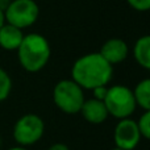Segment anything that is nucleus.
Masks as SVG:
<instances>
[{
	"label": "nucleus",
	"mask_w": 150,
	"mask_h": 150,
	"mask_svg": "<svg viewBox=\"0 0 150 150\" xmlns=\"http://www.w3.org/2000/svg\"><path fill=\"white\" fill-rule=\"evenodd\" d=\"M113 75V66L108 63L99 53H88L74 62L71 67V79L83 90H93L107 86Z\"/></svg>",
	"instance_id": "obj_1"
},
{
	"label": "nucleus",
	"mask_w": 150,
	"mask_h": 150,
	"mask_svg": "<svg viewBox=\"0 0 150 150\" xmlns=\"http://www.w3.org/2000/svg\"><path fill=\"white\" fill-rule=\"evenodd\" d=\"M52 54L50 44L42 34H24L17 49V58L21 67L28 73H38L47 65Z\"/></svg>",
	"instance_id": "obj_2"
},
{
	"label": "nucleus",
	"mask_w": 150,
	"mask_h": 150,
	"mask_svg": "<svg viewBox=\"0 0 150 150\" xmlns=\"http://www.w3.org/2000/svg\"><path fill=\"white\" fill-rule=\"evenodd\" d=\"M103 101L105 104L108 115L117 120L130 117L137 107L133 91L124 84H115L112 87H108Z\"/></svg>",
	"instance_id": "obj_3"
},
{
	"label": "nucleus",
	"mask_w": 150,
	"mask_h": 150,
	"mask_svg": "<svg viewBox=\"0 0 150 150\" xmlns=\"http://www.w3.org/2000/svg\"><path fill=\"white\" fill-rule=\"evenodd\" d=\"M53 100L58 109L67 115L79 113L84 103V90L73 79L59 80L53 90Z\"/></svg>",
	"instance_id": "obj_4"
},
{
	"label": "nucleus",
	"mask_w": 150,
	"mask_h": 150,
	"mask_svg": "<svg viewBox=\"0 0 150 150\" xmlns=\"http://www.w3.org/2000/svg\"><path fill=\"white\" fill-rule=\"evenodd\" d=\"M45 133V122L38 115L26 113L16 121L13 127V138L18 146H30L38 142Z\"/></svg>",
	"instance_id": "obj_5"
},
{
	"label": "nucleus",
	"mask_w": 150,
	"mask_h": 150,
	"mask_svg": "<svg viewBox=\"0 0 150 150\" xmlns=\"http://www.w3.org/2000/svg\"><path fill=\"white\" fill-rule=\"evenodd\" d=\"M5 23L18 29L34 25L40 16V8L34 0H12L4 12Z\"/></svg>",
	"instance_id": "obj_6"
},
{
	"label": "nucleus",
	"mask_w": 150,
	"mask_h": 150,
	"mask_svg": "<svg viewBox=\"0 0 150 150\" xmlns=\"http://www.w3.org/2000/svg\"><path fill=\"white\" fill-rule=\"evenodd\" d=\"M141 134L137 122L132 119H121L113 130V141L116 148L122 150H133L140 144Z\"/></svg>",
	"instance_id": "obj_7"
},
{
	"label": "nucleus",
	"mask_w": 150,
	"mask_h": 150,
	"mask_svg": "<svg viewBox=\"0 0 150 150\" xmlns=\"http://www.w3.org/2000/svg\"><path fill=\"white\" fill-rule=\"evenodd\" d=\"M99 54L104 58L108 63L112 66L121 63L127 59L128 54H129V47L128 44L121 38H111L107 40L103 44Z\"/></svg>",
	"instance_id": "obj_8"
},
{
	"label": "nucleus",
	"mask_w": 150,
	"mask_h": 150,
	"mask_svg": "<svg viewBox=\"0 0 150 150\" xmlns=\"http://www.w3.org/2000/svg\"><path fill=\"white\" fill-rule=\"evenodd\" d=\"M80 113H82L83 119L88 121L90 124H101L108 119V111L105 108L104 101L98 100V99H87L84 100L82 108H80Z\"/></svg>",
	"instance_id": "obj_9"
},
{
	"label": "nucleus",
	"mask_w": 150,
	"mask_h": 150,
	"mask_svg": "<svg viewBox=\"0 0 150 150\" xmlns=\"http://www.w3.org/2000/svg\"><path fill=\"white\" fill-rule=\"evenodd\" d=\"M23 38V29H18L7 23L0 28V47H3L4 50H8V52L17 50Z\"/></svg>",
	"instance_id": "obj_10"
},
{
	"label": "nucleus",
	"mask_w": 150,
	"mask_h": 150,
	"mask_svg": "<svg viewBox=\"0 0 150 150\" xmlns=\"http://www.w3.org/2000/svg\"><path fill=\"white\" fill-rule=\"evenodd\" d=\"M133 57L136 62L145 70L150 69V37L142 36L136 41L133 46Z\"/></svg>",
	"instance_id": "obj_11"
},
{
	"label": "nucleus",
	"mask_w": 150,
	"mask_h": 150,
	"mask_svg": "<svg viewBox=\"0 0 150 150\" xmlns=\"http://www.w3.org/2000/svg\"><path fill=\"white\" fill-rule=\"evenodd\" d=\"M133 91L136 104L144 111H150V79H144L137 83Z\"/></svg>",
	"instance_id": "obj_12"
},
{
	"label": "nucleus",
	"mask_w": 150,
	"mask_h": 150,
	"mask_svg": "<svg viewBox=\"0 0 150 150\" xmlns=\"http://www.w3.org/2000/svg\"><path fill=\"white\" fill-rule=\"evenodd\" d=\"M11 91H12V79L4 69L0 67V103L9 96Z\"/></svg>",
	"instance_id": "obj_13"
},
{
	"label": "nucleus",
	"mask_w": 150,
	"mask_h": 150,
	"mask_svg": "<svg viewBox=\"0 0 150 150\" xmlns=\"http://www.w3.org/2000/svg\"><path fill=\"white\" fill-rule=\"evenodd\" d=\"M136 122H137L141 138L149 140L150 138V111H144V113L141 115L140 120Z\"/></svg>",
	"instance_id": "obj_14"
},
{
	"label": "nucleus",
	"mask_w": 150,
	"mask_h": 150,
	"mask_svg": "<svg viewBox=\"0 0 150 150\" xmlns=\"http://www.w3.org/2000/svg\"><path fill=\"white\" fill-rule=\"evenodd\" d=\"M127 3L136 11L146 12L150 8V0H127Z\"/></svg>",
	"instance_id": "obj_15"
},
{
	"label": "nucleus",
	"mask_w": 150,
	"mask_h": 150,
	"mask_svg": "<svg viewBox=\"0 0 150 150\" xmlns=\"http://www.w3.org/2000/svg\"><path fill=\"white\" fill-rule=\"evenodd\" d=\"M93 93V98L98 99V100H104V98H105L107 95V91H108V87L107 86H100V87H96L93 88V90H91Z\"/></svg>",
	"instance_id": "obj_16"
},
{
	"label": "nucleus",
	"mask_w": 150,
	"mask_h": 150,
	"mask_svg": "<svg viewBox=\"0 0 150 150\" xmlns=\"http://www.w3.org/2000/svg\"><path fill=\"white\" fill-rule=\"evenodd\" d=\"M47 150H70V149H69V146L66 145V144L55 142V144H53V145H50Z\"/></svg>",
	"instance_id": "obj_17"
},
{
	"label": "nucleus",
	"mask_w": 150,
	"mask_h": 150,
	"mask_svg": "<svg viewBox=\"0 0 150 150\" xmlns=\"http://www.w3.org/2000/svg\"><path fill=\"white\" fill-rule=\"evenodd\" d=\"M11 1H12V0H0V9H1L3 12H5L8 5L11 4Z\"/></svg>",
	"instance_id": "obj_18"
},
{
	"label": "nucleus",
	"mask_w": 150,
	"mask_h": 150,
	"mask_svg": "<svg viewBox=\"0 0 150 150\" xmlns=\"http://www.w3.org/2000/svg\"><path fill=\"white\" fill-rule=\"evenodd\" d=\"M5 24V16H4V12L0 9V28Z\"/></svg>",
	"instance_id": "obj_19"
},
{
	"label": "nucleus",
	"mask_w": 150,
	"mask_h": 150,
	"mask_svg": "<svg viewBox=\"0 0 150 150\" xmlns=\"http://www.w3.org/2000/svg\"><path fill=\"white\" fill-rule=\"evenodd\" d=\"M8 150H28V149L24 148V146H13V148H9Z\"/></svg>",
	"instance_id": "obj_20"
},
{
	"label": "nucleus",
	"mask_w": 150,
	"mask_h": 150,
	"mask_svg": "<svg viewBox=\"0 0 150 150\" xmlns=\"http://www.w3.org/2000/svg\"><path fill=\"white\" fill-rule=\"evenodd\" d=\"M112 150H122V149H120V148H116V146H115V148L112 149Z\"/></svg>",
	"instance_id": "obj_21"
},
{
	"label": "nucleus",
	"mask_w": 150,
	"mask_h": 150,
	"mask_svg": "<svg viewBox=\"0 0 150 150\" xmlns=\"http://www.w3.org/2000/svg\"><path fill=\"white\" fill-rule=\"evenodd\" d=\"M0 146H1V137H0Z\"/></svg>",
	"instance_id": "obj_22"
}]
</instances>
